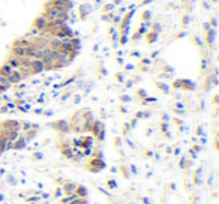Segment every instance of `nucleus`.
<instances>
[{
	"label": "nucleus",
	"mask_w": 219,
	"mask_h": 204,
	"mask_svg": "<svg viewBox=\"0 0 219 204\" xmlns=\"http://www.w3.org/2000/svg\"><path fill=\"white\" fill-rule=\"evenodd\" d=\"M90 132L93 134V137H95L96 140L102 141V140H104V137H105V126H104V123H102L101 120H96V119H95L93 125H92Z\"/></svg>",
	"instance_id": "1"
},
{
	"label": "nucleus",
	"mask_w": 219,
	"mask_h": 204,
	"mask_svg": "<svg viewBox=\"0 0 219 204\" xmlns=\"http://www.w3.org/2000/svg\"><path fill=\"white\" fill-rule=\"evenodd\" d=\"M50 5L56 9H60V11H66L71 12V9L74 8V2L72 0H48Z\"/></svg>",
	"instance_id": "2"
},
{
	"label": "nucleus",
	"mask_w": 219,
	"mask_h": 204,
	"mask_svg": "<svg viewBox=\"0 0 219 204\" xmlns=\"http://www.w3.org/2000/svg\"><path fill=\"white\" fill-rule=\"evenodd\" d=\"M105 168V162L102 161V158H90V161L87 162V170L92 173H99Z\"/></svg>",
	"instance_id": "3"
},
{
	"label": "nucleus",
	"mask_w": 219,
	"mask_h": 204,
	"mask_svg": "<svg viewBox=\"0 0 219 204\" xmlns=\"http://www.w3.org/2000/svg\"><path fill=\"white\" fill-rule=\"evenodd\" d=\"M51 128L56 131V132H59V134H69L71 132V128H69V123L66 120H63V119H60V120H56L54 123H51L50 125Z\"/></svg>",
	"instance_id": "4"
},
{
	"label": "nucleus",
	"mask_w": 219,
	"mask_h": 204,
	"mask_svg": "<svg viewBox=\"0 0 219 204\" xmlns=\"http://www.w3.org/2000/svg\"><path fill=\"white\" fill-rule=\"evenodd\" d=\"M60 153L63 155V158L74 161V149H72V146H71V143L68 140H65V141L60 143Z\"/></svg>",
	"instance_id": "5"
},
{
	"label": "nucleus",
	"mask_w": 219,
	"mask_h": 204,
	"mask_svg": "<svg viewBox=\"0 0 219 204\" xmlns=\"http://www.w3.org/2000/svg\"><path fill=\"white\" fill-rule=\"evenodd\" d=\"M32 27L36 29V30H39V32H45L47 27H48V20H47L44 15H38L35 20H33Z\"/></svg>",
	"instance_id": "6"
},
{
	"label": "nucleus",
	"mask_w": 219,
	"mask_h": 204,
	"mask_svg": "<svg viewBox=\"0 0 219 204\" xmlns=\"http://www.w3.org/2000/svg\"><path fill=\"white\" fill-rule=\"evenodd\" d=\"M29 69H30L32 75H36V74H41V72H45V68H44L42 60H38V59H32Z\"/></svg>",
	"instance_id": "7"
},
{
	"label": "nucleus",
	"mask_w": 219,
	"mask_h": 204,
	"mask_svg": "<svg viewBox=\"0 0 219 204\" xmlns=\"http://www.w3.org/2000/svg\"><path fill=\"white\" fill-rule=\"evenodd\" d=\"M173 87L174 89H182V90H194L195 86L192 81L189 80H176L173 83Z\"/></svg>",
	"instance_id": "8"
},
{
	"label": "nucleus",
	"mask_w": 219,
	"mask_h": 204,
	"mask_svg": "<svg viewBox=\"0 0 219 204\" xmlns=\"http://www.w3.org/2000/svg\"><path fill=\"white\" fill-rule=\"evenodd\" d=\"M8 80H9V83L12 84V86H17L18 83H21L24 78L23 75H21V72L18 71V69H14L12 72H11V75L8 77Z\"/></svg>",
	"instance_id": "9"
},
{
	"label": "nucleus",
	"mask_w": 219,
	"mask_h": 204,
	"mask_svg": "<svg viewBox=\"0 0 219 204\" xmlns=\"http://www.w3.org/2000/svg\"><path fill=\"white\" fill-rule=\"evenodd\" d=\"M75 188H77V183H74V182H63L62 191H63L65 195H74L75 194Z\"/></svg>",
	"instance_id": "10"
},
{
	"label": "nucleus",
	"mask_w": 219,
	"mask_h": 204,
	"mask_svg": "<svg viewBox=\"0 0 219 204\" xmlns=\"http://www.w3.org/2000/svg\"><path fill=\"white\" fill-rule=\"evenodd\" d=\"M26 146H27V141L24 140L23 134H20V137L12 143V147H11V149H12V150H23Z\"/></svg>",
	"instance_id": "11"
},
{
	"label": "nucleus",
	"mask_w": 219,
	"mask_h": 204,
	"mask_svg": "<svg viewBox=\"0 0 219 204\" xmlns=\"http://www.w3.org/2000/svg\"><path fill=\"white\" fill-rule=\"evenodd\" d=\"M9 56H14V57H18V59L24 57V56H26V54H24V47L12 45L11 50H9Z\"/></svg>",
	"instance_id": "12"
},
{
	"label": "nucleus",
	"mask_w": 219,
	"mask_h": 204,
	"mask_svg": "<svg viewBox=\"0 0 219 204\" xmlns=\"http://www.w3.org/2000/svg\"><path fill=\"white\" fill-rule=\"evenodd\" d=\"M204 36H206V44H207V47H213L215 38H216V29H210L209 32H206Z\"/></svg>",
	"instance_id": "13"
},
{
	"label": "nucleus",
	"mask_w": 219,
	"mask_h": 204,
	"mask_svg": "<svg viewBox=\"0 0 219 204\" xmlns=\"http://www.w3.org/2000/svg\"><path fill=\"white\" fill-rule=\"evenodd\" d=\"M144 38H146V42H147V45H152V44H155V42L158 41L159 33L149 30V32H146V36H144Z\"/></svg>",
	"instance_id": "14"
},
{
	"label": "nucleus",
	"mask_w": 219,
	"mask_h": 204,
	"mask_svg": "<svg viewBox=\"0 0 219 204\" xmlns=\"http://www.w3.org/2000/svg\"><path fill=\"white\" fill-rule=\"evenodd\" d=\"M89 14H90V12L87 11V6H86V3H83V5H80V6H78V20H81V21L87 20Z\"/></svg>",
	"instance_id": "15"
},
{
	"label": "nucleus",
	"mask_w": 219,
	"mask_h": 204,
	"mask_svg": "<svg viewBox=\"0 0 219 204\" xmlns=\"http://www.w3.org/2000/svg\"><path fill=\"white\" fill-rule=\"evenodd\" d=\"M48 47L51 50H60L62 47V41L59 38H54V36H50L48 38Z\"/></svg>",
	"instance_id": "16"
},
{
	"label": "nucleus",
	"mask_w": 219,
	"mask_h": 204,
	"mask_svg": "<svg viewBox=\"0 0 219 204\" xmlns=\"http://www.w3.org/2000/svg\"><path fill=\"white\" fill-rule=\"evenodd\" d=\"M6 63H8L12 69H20V66H21V60H20L18 57H14V56H9Z\"/></svg>",
	"instance_id": "17"
},
{
	"label": "nucleus",
	"mask_w": 219,
	"mask_h": 204,
	"mask_svg": "<svg viewBox=\"0 0 219 204\" xmlns=\"http://www.w3.org/2000/svg\"><path fill=\"white\" fill-rule=\"evenodd\" d=\"M75 197H80V198H87V188L83 186V185H77L75 188Z\"/></svg>",
	"instance_id": "18"
},
{
	"label": "nucleus",
	"mask_w": 219,
	"mask_h": 204,
	"mask_svg": "<svg viewBox=\"0 0 219 204\" xmlns=\"http://www.w3.org/2000/svg\"><path fill=\"white\" fill-rule=\"evenodd\" d=\"M38 135V129H29V131H26L23 134V137H24V140L27 141V143H30L32 140L35 138V137Z\"/></svg>",
	"instance_id": "19"
},
{
	"label": "nucleus",
	"mask_w": 219,
	"mask_h": 204,
	"mask_svg": "<svg viewBox=\"0 0 219 204\" xmlns=\"http://www.w3.org/2000/svg\"><path fill=\"white\" fill-rule=\"evenodd\" d=\"M12 71H14V69L11 68L8 63L5 62V63L0 66V75H2V77H6V78H8V77L11 75V72H12Z\"/></svg>",
	"instance_id": "20"
},
{
	"label": "nucleus",
	"mask_w": 219,
	"mask_h": 204,
	"mask_svg": "<svg viewBox=\"0 0 219 204\" xmlns=\"http://www.w3.org/2000/svg\"><path fill=\"white\" fill-rule=\"evenodd\" d=\"M74 81H77V77L75 75H71L69 78H66V80H63L62 83H59L56 87H57V89H62V87H66V86H69V84H72Z\"/></svg>",
	"instance_id": "21"
},
{
	"label": "nucleus",
	"mask_w": 219,
	"mask_h": 204,
	"mask_svg": "<svg viewBox=\"0 0 219 204\" xmlns=\"http://www.w3.org/2000/svg\"><path fill=\"white\" fill-rule=\"evenodd\" d=\"M114 8H116V6H114L113 3L110 2V3H104L101 11H102V14H110V12H113V11H114Z\"/></svg>",
	"instance_id": "22"
},
{
	"label": "nucleus",
	"mask_w": 219,
	"mask_h": 204,
	"mask_svg": "<svg viewBox=\"0 0 219 204\" xmlns=\"http://www.w3.org/2000/svg\"><path fill=\"white\" fill-rule=\"evenodd\" d=\"M152 20V12L149 11V9H146V11H143V14H141V21L143 23H150Z\"/></svg>",
	"instance_id": "23"
},
{
	"label": "nucleus",
	"mask_w": 219,
	"mask_h": 204,
	"mask_svg": "<svg viewBox=\"0 0 219 204\" xmlns=\"http://www.w3.org/2000/svg\"><path fill=\"white\" fill-rule=\"evenodd\" d=\"M150 30L152 32H156V33H161V30H162V27H161V24H159V21H153V23H150Z\"/></svg>",
	"instance_id": "24"
},
{
	"label": "nucleus",
	"mask_w": 219,
	"mask_h": 204,
	"mask_svg": "<svg viewBox=\"0 0 219 204\" xmlns=\"http://www.w3.org/2000/svg\"><path fill=\"white\" fill-rule=\"evenodd\" d=\"M156 87H158V89L162 92V93H165V95H168V93H170V87H168L165 83H156Z\"/></svg>",
	"instance_id": "25"
},
{
	"label": "nucleus",
	"mask_w": 219,
	"mask_h": 204,
	"mask_svg": "<svg viewBox=\"0 0 219 204\" xmlns=\"http://www.w3.org/2000/svg\"><path fill=\"white\" fill-rule=\"evenodd\" d=\"M0 86H5L6 89H11V87H12V84L9 83L8 78H6V77H2V75H0Z\"/></svg>",
	"instance_id": "26"
},
{
	"label": "nucleus",
	"mask_w": 219,
	"mask_h": 204,
	"mask_svg": "<svg viewBox=\"0 0 219 204\" xmlns=\"http://www.w3.org/2000/svg\"><path fill=\"white\" fill-rule=\"evenodd\" d=\"M69 204H87V198H80V197H74V200Z\"/></svg>",
	"instance_id": "27"
},
{
	"label": "nucleus",
	"mask_w": 219,
	"mask_h": 204,
	"mask_svg": "<svg viewBox=\"0 0 219 204\" xmlns=\"http://www.w3.org/2000/svg\"><path fill=\"white\" fill-rule=\"evenodd\" d=\"M189 21H191L189 15H188V14H185V15H183V18H182V27H183V29H185V27H188Z\"/></svg>",
	"instance_id": "28"
},
{
	"label": "nucleus",
	"mask_w": 219,
	"mask_h": 204,
	"mask_svg": "<svg viewBox=\"0 0 219 204\" xmlns=\"http://www.w3.org/2000/svg\"><path fill=\"white\" fill-rule=\"evenodd\" d=\"M122 21V15H113V18H111V24H114V26H119Z\"/></svg>",
	"instance_id": "29"
},
{
	"label": "nucleus",
	"mask_w": 219,
	"mask_h": 204,
	"mask_svg": "<svg viewBox=\"0 0 219 204\" xmlns=\"http://www.w3.org/2000/svg\"><path fill=\"white\" fill-rule=\"evenodd\" d=\"M209 24H210L212 29H216V27H218V18H216V17H212Z\"/></svg>",
	"instance_id": "30"
},
{
	"label": "nucleus",
	"mask_w": 219,
	"mask_h": 204,
	"mask_svg": "<svg viewBox=\"0 0 219 204\" xmlns=\"http://www.w3.org/2000/svg\"><path fill=\"white\" fill-rule=\"evenodd\" d=\"M161 131H162V132H164L167 137H170V135H168V123L162 122V125H161Z\"/></svg>",
	"instance_id": "31"
},
{
	"label": "nucleus",
	"mask_w": 219,
	"mask_h": 204,
	"mask_svg": "<svg viewBox=\"0 0 219 204\" xmlns=\"http://www.w3.org/2000/svg\"><path fill=\"white\" fill-rule=\"evenodd\" d=\"M116 80H117L119 83H123V81H125V77H123L122 72H116Z\"/></svg>",
	"instance_id": "32"
},
{
	"label": "nucleus",
	"mask_w": 219,
	"mask_h": 204,
	"mask_svg": "<svg viewBox=\"0 0 219 204\" xmlns=\"http://www.w3.org/2000/svg\"><path fill=\"white\" fill-rule=\"evenodd\" d=\"M210 29H212V27H210V24H209V21H204V23H203V30H204V33H206V32H209Z\"/></svg>",
	"instance_id": "33"
},
{
	"label": "nucleus",
	"mask_w": 219,
	"mask_h": 204,
	"mask_svg": "<svg viewBox=\"0 0 219 204\" xmlns=\"http://www.w3.org/2000/svg\"><path fill=\"white\" fill-rule=\"evenodd\" d=\"M137 95H138V96H140V98H141V99L147 98V93H146V92H144V90H141V89H140V90L137 92Z\"/></svg>",
	"instance_id": "34"
},
{
	"label": "nucleus",
	"mask_w": 219,
	"mask_h": 204,
	"mask_svg": "<svg viewBox=\"0 0 219 204\" xmlns=\"http://www.w3.org/2000/svg\"><path fill=\"white\" fill-rule=\"evenodd\" d=\"M120 101H122V102H129V101H131V98H129L128 95H122V96H120Z\"/></svg>",
	"instance_id": "35"
},
{
	"label": "nucleus",
	"mask_w": 219,
	"mask_h": 204,
	"mask_svg": "<svg viewBox=\"0 0 219 204\" xmlns=\"http://www.w3.org/2000/svg\"><path fill=\"white\" fill-rule=\"evenodd\" d=\"M194 41L197 42V45L200 47V48H203V42H201V39L198 38V36H195V39H194Z\"/></svg>",
	"instance_id": "36"
},
{
	"label": "nucleus",
	"mask_w": 219,
	"mask_h": 204,
	"mask_svg": "<svg viewBox=\"0 0 219 204\" xmlns=\"http://www.w3.org/2000/svg\"><path fill=\"white\" fill-rule=\"evenodd\" d=\"M122 3H123V0H113V5H114V6H120Z\"/></svg>",
	"instance_id": "37"
},
{
	"label": "nucleus",
	"mask_w": 219,
	"mask_h": 204,
	"mask_svg": "<svg viewBox=\"0 0 219 204\" xmlns=\"http://www.w3.org/2000/svg\"><path fill=\"white\" fill-rule=\"evenodd\" d=\"M201 5H203V8H204V9H207V11H209V9H210V5H209V3H207V0H206V2H203V3H201Z\"/></svg>",
	"instance_id": "38"
},
{
	"label": "nucleus",
	"mask_w": 219,
	"mask_h": 204,
	"mask_svg": "<svg viewBox=\"0 0 219 204\" xmlns=\"http://www.w3.org/2000/svg\"><path fill=\"white\" fill-rule=\"evenodd\" d=\"M33 113H35V114H42V113H44V110H42V108H35V110H33Z\"/></svg>",
	"instance_id": "39"
},
{
	"label": "nucleus",
	"mask_w": 219,
	"mask_h": 204,
	"mask_svg": "<svg viewBox=\"0 0 219 204\" xmlns=\"http://www.w3.org/2000/svg\"><path fill=\"white\" fill-rule=\"evenodd\" d=\"M206 66H207V60H206V59H203V60H201V69H206Z\"/></svg>",
	"instance_id": "40"
},
{
	"label": "nucleus",
	"mask_w": 219,
	"mask_h": 204,
	"mask_svg": "<svg viewBox=\"0 0 219 204\" xmlns=\"http://www.w3.org/2000/svg\"><path fill=\"white\" fill-rule=\"evenodd\" d=\"M152 2H155V0H143V2H141V6H146V5H149Z\"/></svg>",
	"instance_id": "41"
},
{
	"label": "nucleus",
	"mask_w": 219,
	"mask_h": 204,
	"mask_svg": "<svg viewBox=\"0 0 219 204\" xmlns=\"http://www.w3.org/2000/svg\"><path fill=\"white\" fill-rule=\"evenodd\" d=\"M141 63H143V65H149V63H150V59H146V57H144V59H141Z\"/></svg>",
	"instance_id": "42"
},
{
	"label": "nucleus",
	"mask_w": 219,
	"mask_h": 204,
	"mask_svg": "<svg viewBox=\"0 0 219 204\" xmlns=\"http://www.w3.org/2000/svg\"><path fill=\"white\" fill-rule=\"evenodd\" d=\"M108 186H110V188H111V186L116 188V182H114V180H108Z\"/></svg>",
	"instance_id": "43"
},
{
	"label": "nucleus",
	"mask_w": 219,
	"mask_h": 204,
	"mask_svg": "<svg viewBox=\"0 0 219 204\" xmlns=\"http://www.w3.org/2000/svg\"><path fill=\"white\" fill-rule=\"evenodd\" d=\"M93 2H95V5H96V6H101V5H102V0H93Z\"/></svg>",
	"instance_id": "44"
},
{
	"label": "nucleus",
	"mask_w": 219,
	"mask_h": 204,
	"mask_svg": "<svg viewBox=\"0 0 219 204\" xmlns=\"http://www.w3.org/2000/svg\"><path fill=\"white\" fill-rule=\"evenodd\" d=\"M131 56H135V57H140V53H138V51H131Z\"/></svg>",
	"instance_id": "45"
},
{
	"label": "nucleus",
	"mask_w": 219,
	"mask_h": 204,
	"mask_svg": "<svg viewBox=\"0 0 219 204\" xmlns=\"http://www.w3.org/2000/svg\"><path fill=\"white\" fill-rule=\"evenodd\" d=\"M80 101H81V98H80V96H75V98H74V102H75V104H78Z\"/></svg>",
	"instance_id": "46"
},
{
	"label": "nucleus",
	"mask_w": 219,
	"mask_h": 204,
	"mask_svg": "<svg viewBox=\"0 0 219 204\" xmlns=\"http://www.w3.org/2000/svg\"><path fill=\"white\" fill-rule=\"evenodd\" d=\"M126 69H128V71H131V69H134V66H132V65H126Z\"/></svg>",
	"instance_id": "47"
},
{
	"label": "nucleus",
	"mask_w": 219,
	"mask_h": 204,
	"mask_svg": "<svg viewBox=\"0 0 219 204\" xmlns=\"http://www.w3.org/2000/svg\"><path fill=\"white\" fill-rule=\"evenodd\" d=\"M212 3H216V2H218V0H210Z\"/></svg>",
	"instance_id": "48"
},
{
	"label": "nucleus",
	"mask_w": 219,
	"mask_h": 204,
	"mask_svg": "<svg viewBox=\"0 0 219 204\" xmlns=\"http://www.w3.org/2000/svg\"><path fill=\"white\" fill-rule=\"evenodd\" d=\"M87 204H89V203H87Z\"/></svg>",
	"instance_id": "49"
}]
</instances>
